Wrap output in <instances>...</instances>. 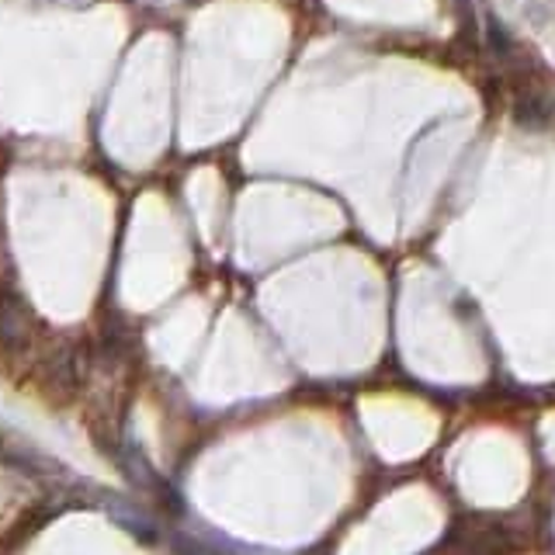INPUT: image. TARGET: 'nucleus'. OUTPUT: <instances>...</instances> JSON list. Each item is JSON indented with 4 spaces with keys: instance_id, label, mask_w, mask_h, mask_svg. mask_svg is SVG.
Listing matches in <instances>:
<instances>
[{
    "instance_id": "nucleus-1",
    "label": "nucleus",
    "mask_w": 555,
    "mask_h": 555,
    "mask_svg": "<svg viewBox=\"0 0 555 555\" xmlns=\"http://www.w3.org/2000/svg\"><path fill=\"white\" fill-rule=\"evenodd\" d=\"M514 118H517L525 129H542L545 121H548V104H545V98L525 94V98H520V101L514 104Z\"/></svg>"
}]
</instances>
